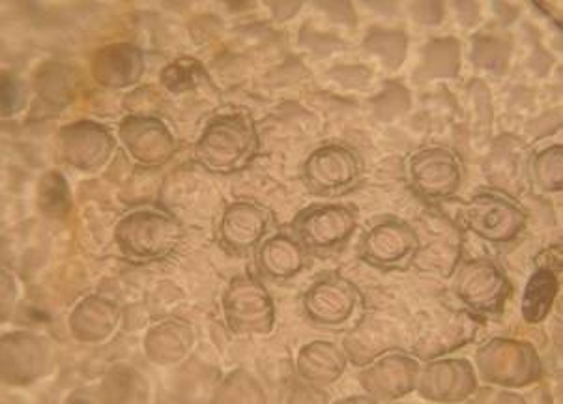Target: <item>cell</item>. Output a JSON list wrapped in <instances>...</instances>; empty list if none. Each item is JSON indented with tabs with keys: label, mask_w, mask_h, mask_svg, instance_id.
Wrapping results in <instances>:
<instances>
[{
	"label": "cell",
	"mask_w": 563,
	"mask_h": 404,
	"mask_svg": "<svg viewBox=\"0 0 563 404\" xmlns=\"http://www.w3.org/2000/svg\"><path fill=\"white\" fill-rule=\"evenodd\" d=\"M261 139L247 111L213 117L195 144V162L212 175H234L255 162Z\"/></svg>",
	"instance_id": "1"
},
{
	"label": "cell",
	"mask_w": 563,
	"mask_h": 404,
	"mask_svg": "<svg viewBox=\"0 0 563 404\" xmlns=\"http://www.w3.org/2000/svg\"><path fill=\"white\" fill-rule=\"evenodd\" d=\"M184 240L180 221L157 206H139L114 227V242L133 264H151L175 255Z\"/></svg>",
	"instance_id": "2"
},
{
	"label": "cell",
	"mask_w": 563,
	"mask_h": 404,
	"mask_svg": "<svg viewBox=\"0 0 563 404\" xmlns=\"http://www.w3.org/2000/svg\"><path fill=\"white\" fill-rule=\"evenodd\" d=\"M477 376L501 387H525L538 382L543 365L530 342L495 337L476 352Z\"/></svg>",
	"instance_id": "3"
},
{
	"label": "cell",
	"mask_w": 563,
	"mask_h": 404,
	"mask_svg": "<svg viewBox=\"0 0 563 404\" xmlns=\"http://www.w3.org/2000/svg\"><path fill=\"white\" fill-rule=\"evenodd\" d=\"M301 178L307 192L317 197L333 199L352 194L363 181L362 157L346 144H322L307 157Z\"/></svg>",
	"instance_id": "4"
},
{
	"label": "cell",
	"mask_w": 563,
	"mask_h": 404,
	"mask_svg": "<svg viewBox=\"0 0 563 404\" xmlns=\"http://www.w3.org/2000/svg\"><path fill=\"white\" fill-rule=\"evenodd\" d=\"M453 294L474 315H500L514 293L511 281L493 259L457 262L451 283Z\"/></svg>",
	"instance_id": "5"
},
{
	"label": "cell",
	"mask_w": 563,
	"mask_h": 404,
	"mask_svg": "<svg viewBox=\"0 0 563 404\" xmlns=\"http://www.w3.org/2000/svg\"><path fill=\"white\" fill-rule=\"evenodd\" d=\"M357 214L346 205L307 206L296 214L290 230L301 248L314 255H330L354 237Z\"/></svg>",
	"instance_id": "6"
},
{
	"label": "cell",
	"mask_w": 563,
	"mask_h": 404,
	"mask_svg": "<svg viewBox=\"0 0 563 404\" xmlns=\"http://www.w3.org/2000/svg\"><path fill=\"white\" fill-rule=\"evenodd\" d=\"M301 307L309 323L339 330L363 312V296L351 280L338 272H325L307 288Z\"/></svg>",
	"instance_id": "7"
},
{
	"label": "cell",
	"mask_w": 563,
	"mask_h": 404,
	"mask_svg": "<svg viewBox=\"0 0 563 404\" xmlns=\"http://www.w3.org/2000/svg\"><path fill=\"white\" fill-rule=\"evenodd\" d=\"M221 305L227 326L236 336H268L274 330V298L253 275L234 277L223 293Z\"/></svg>",
	"instance_id": "8"
},
{
	"label": "cell",
	"mask_w": 563,
	"mask_h": 404,
	"mask_svg": "<svg viewBox=\"0 0 563 404\" xmlns=\"http://www.w3.org/2000/svg\"><path fill=\"white\" fill-rule=\"evenodd\" d=\"M420 251V234L412 225L397 218H386L373 225L357 243V256L383 272L408 270L418 261Z\"/></svg>",
	"instance_id": "9"
},
{
	"label": "cell",
	"mask_w": 563,
	"mask_h": 404,
	"mask_svg": "<svg viewBox=\"0 0 563 404\" xmlns=\"http://www.w3.org/2000/svg\"><path fill=\"white\" fill-rule=\"evenodd\" d=\"M466 229L488 243H509L525 232L528 214L511 197L498 192H483L461 208Z\"/></svg>",
	"instance_id": "10"
},
{
	"label": "cell",
	"mask_w": 563,
	"mask_h": 404,
	"mask_svg": "<svg viewBox=\"0 0 563 404\" xmlns=\"http://www.w3.org/2000/svg\"><path fill=\"white\" fill-rule=\"evenodd\" d=\"M463 176L461 157L448 146H427L408 160L410 186L427 203L451 199L463 184Z\"/></svg>",
	"instance_id": "11"
},
{
	"label": "cell",
	"mask_w": 563,
	"mask_h": 404,
	"mask_svg": "<svg viewBox=\"0 0 563 404\" xmlns=\"http://www.w3.org/2000/svg\"><path fill=\"white\" fill-rule=\"evenodd\" d=\"M420 361L402 350H386L376 354L360 371V384L373 401H397L407 397L418 386Z\"/></svg>",
	"instance_id": "12"
},
{
	"label": "cell",
	"mask_w": 563,
	"mask_h": 404,
	"mask_svg": "<svg viewBox=\"0 0 563 404\" xmlns=\"http://www.w3.org/2000/svg\"><path fill=\"white\" fill-rule=\"evenodd\" d=\"M416 390L432 403H463L477 392L476 368L466 358H437L420 369Z\"/></svg>",
	"instance_id": "13"
},
{
	"label": "cell",
	"mask_w": 563,
	"mask_h": 404,
	"mask_svg": "<svg viewBox=\"0 0 563 404\" xmlns=\"http://www.w3.org/2000/svg\"><path fill=\"white\" fill-rule=\"evenodd\" d=\"M119 139L128 154L146 167H162L176 154V141L167 124L152 114H130L119 125Z\"/></svg>",
	"instance_id": "14"
},
{
	"label": "cell",
	"mask_w": 563,
	"mask_h": 404,
	"mask_svg": "<svg viewBox=\"0 0 563 404\" xmlns=\"http://www.w3.org/2000/svg\"><path fill=\"white\" fill-rule=\"evenodd\" d=\"M274 216L255 200H236L227 206L220 221V240L231 253L245 255L257 251L268 238Z\"/></svg>",
	"instance_id": "15"
},
{
	"label": "cell",
	"mask_w": 563,
	"mask_h": 404,
	"mask_svg": "<svg viewBox=\"0 0 563 404\" xmlns=\"http://www.w3.org/2000/svg\"><path fill=\"white\" fill-rule=\"evenodd\" d=\"M58 144L66 162L82 173L100 171L113 154L114 138L106 125L79 120L58 131Z\"/></svg>",
	"instance_id": "16"
},
{
	"label": "cell",
	"mask_w": 563,
	"mask_h": 404,
	"mask_svg": "<svg viewBox=\"0 0 563 404\" xmlns=\"http://www.w3.org/2000/svg\"><path fill=\"white\" fill-rule=\"evenodd\" d=\"M49 349L42 337L26 331L2 337V380L10 386H26L44 376Z\"/></svg>",
	"instance_id": "17"
},
{
	"label": "cell",
	"mask_w": 563,
	"mask_h": 404,
	"mask_svg": "<svg viewBox=\"0 0 563 404\" xmlns=\"http://www.w3.org/2000/svg\"><path fill=\"white\" fill-rule=\"evenodd\" d=\"M479 317L468 309H448L434 313L431 323H427L426 331L416 345V354L423 358H439L450 354L453 350L468 345L476 337Z\"/></svg>",
	"instance_id": "18"
},
{
	"label": "cell",
	"mask_w": 563,
	"mask_h": 404,
	"mask_svg": "<svg viewBox=\"0 0 563 404\" xmlns=\"http://www.w3.org/2000/svg\"><path fill=\"white\" fill-rule=\"evenodd\" d=\"M530 150L515 135L496 139L485 162L487 181L507 197H517L526 189L530 168Z\"/></svg>",
	"instance_id": "19"
},
{
	"label": "cell",
	"mask_w": 563,
	"mask_h": 404,
	"mask_svg": "<svg viewBox=\"0 0 563 404\" xmlns=\"http://www.w3.org/2000/svg\"><path fill=\"white\" fill-rule=\"evenodd\" d=\"M90 72L101 87H133L141 81L144 74L143 51L124 42L106 45L92 58Z\"/></svg>",
	"instance_id": "20"
},
{
	"label": "cell",
	"mask_w": 563,
	"mask_h": 404,
	"mask_svg": "<svg viewBox=\"0 0 563 404\" xmlns=\"http://www.w3.org/2000/svg\"><path fill=\"white\" fill-rule=\"evenodd\" d=\"M306 266V249L292 232H276L257 248L258 272L272 281H288Z\"/></svg>",
	"instance_id": "21"
},
{
	"label": "cell",
	"mask_w": 563,
	"mask_h": 404,
	"mask_svg": "<svg viewBox=\"0 0 563 404\" xmlns=\"http://www.w3.org/2000/svg\"><path fill=\"white\" fill-rule=\"evenodd\" d=\"M346 371V356L335 342L313 341L298 352L296 374L311 387H325L338 382Z\"/></svg>",
	"instance_id": "22"
},
{
	"label": "cell",
	"mask_w": 563,
	"mask_h": 404,
	"mask_svg": "<svg viewBox=\"0 0 563 404\" xmlns=\"http://www.w3.org/2000/svg\"><path fill=\"white\" fill-rule=\"evenodd\" d=\"M120 324V309L113 302L90 296L77 305L69 317V331L81 342H103L113 336Z\"/></svg>",
	"instance_id": "23"
},
{
	"label": "cell",
	"mask_w": 563,
	"mask_h": 404,
	"mask_svg": "<svg viewBox=\"0 0 563 404\" xmlns=\"http://www.w3.org/2000/svg\"><path fill=\"white\" fill-rule=\"evenodd\" d=\"M195 345L194 328L184 320L169 318L156 324L144 337V354L157 365L184 360Z\"/></svg>",
	"instance_id": "24"
},
{
	"label": "cell",
	"mask_w": 563,
	"mask_h": 404,
	"mask_svg": "<svg viewBox=\"0 0 563 404\" xmlns=\"http://www.w3.org/2000/svg\"><path fill=\"white\" fill-rule=\"evenodd\" d=\"M32 87L44 103L55 109H63L76 100L79 74L68 64L45 63L32 77Z\"/></svg>",
	"instance_id": "25"
},
{
	"label": "cell",
	"mask_w": 563,
	"mask_h": 404,
	"mask_svg": "<svg viewBox=\"0 0 563 404\" xmlns=\"http://www.w3.org/2000/svg\"><path fill=\"white\" fill-rule=\"evenodd\" d=\"M560 281L552 267L539 266L526 283L522 299H520V315L526 324L543 323L552 312L556 302Z\"/></svg>",
	"instance_id": "26"
},
{
	"label": "cell",
	"mask_w": 563,
	"mask_h": 404,
	"mask_svg": "<svg viewBox=\"0 0 563 404\" xmlns=\"http://www.w3.org/2000/svg\"><path fill=\"white\" fill-rule=\"evenodd\" d=\"M421 64L416 77L420 79H451L461 69V42L457 37H434L421 51Z\"/></svg>",
	"instance_id": "27"
},
{
	"label": "cell",
	"mask_w": 563,
	"mask_h": 404,
	"mask_svg": "<svg viewBox=\"0 0 563 404\" xmlns=\"http://www.w3.org/2000/svg\"><path fill=\"white\" fill-rule=\"evenodd\" d=\"M528 176L541 194H558L563 187V146L554 144L530 160Z\"/></svg>",
	"instance_id": "28"
},
{
	"label": "cell",
	"mask_w": 563,
	"mask_h": 404,
	"mask_svg": "<svg viewBox=\"0 0 563 404\" xmlns=\"http://www.w3.org/2000/svg\"><path fill=\"white\" fill-rule=\"evenodd\" d=\"M36 203L44 216L49 219H66L71 211V194L66 178L57 171L45 173L38 182Z\"/></svg>",
	"instance_id": "29"
},
{
	"label": "cell",
	"mask_w": 563,
	"mask_h": 404,
	"mask_svg": "<svg viewBox=\"0 0 563 404\" xmlns=\"http://www.w3.org/2000/svg\"><path fill=\"white\" fill-rule=\"evenodd\" d=\"M363 47L371 55L378 56L388 68L397 69L407 58L408 37L399 29H380L375 26L367 32Z\"/></svg>",
	"instance_id": "30"
},
{
	"label": "cell",
	"mask_w": 563,
	"mask_h": 404,
	"mask_svg": "<svg viewBox=\"0 0 563 404\" xmlns=\"http://www.w3.org/2000/svg\"><path fill=\"white\" fill-rule=\"evenodd\" d=\"M511 45L504 37L479 34L472 40V63L490 74H506Z\"/></svg>",
	"instance_id": "31"
},
{
	"label": "cell",
	"mask_w": 563,
	"mask_h": 404,
	"mask_svg": "<svg viewBox=\"0 0 563 404\" xmlns=\"http://www.w3.org/2000/svg\"><path fill=\"white\" fill-rule=\"evenodd\" d=\"M213 403H264L263 387L247 371L239 369L227 376Z\"/></svg>",
	"instance_id": "32"
},
{
	"label": "cell",
	"mask_w": 563,
	"mask_h": 404,
	"mask_svg": "<svg viewBox=\"0 0 563 404\" xmlns=\"http://www.w3.org/2000/svg\"><path fill=\"white\" fill-rule=\"evenodd\" d=\"M412 106L410 92L407 87H402L401 83L388 81L383 92L373 100V109H375L376 119L389 122V120L401 117Z\"/></svg>",
	"instance_id": "33"
},
{
	"label": "cell",
	"mask_w": 563,
	"mask_h": 404,
	"mask_svg": "<svg viewBox=\"0 0 563 404\" xmlns=\"http://www.w3.org/2000/svg\"><path fill=\"white\" fill-rule=\"evenodd\" d=\"M202 75V66L191 58H180L170 63L159 75V81L169 92H188L195 88L199 77Z\"/></svg>",
	"instance_id": "34"
},
{
	"label": "cell",
	"mask_w": 563,
	"mask_h": 404,
	"mask_svg": "<svg viewBox=\"0 0 563 404\" xmlns=\"http://www.w3.org/2000/svg\"><path fill=\"white\" fill-rule=\"evenodd\" d=\"M26 106V87L15 75H2L0 83V107H2V117H13L23 111Z\"/></svg>",
	"instance_id": "35"
},
{
	"label": "cell",
	"mask_w": 563,
	"mask_h": 404,
	"mask_svg": "<svg viewBox=\"0 0 563 404\" xmlns=\"http://www.w3.org/2000/svg\"><path fill=\"white\" fill-rule=\"evenodd\" d=\"M371 75L373 74L365 66H343V68H335L330 72V77L335 79L339 85L351 88L365 87L371 79Z\"/></svg>",
	"instance_id": "36"
},
{
	"label": "cell",
	"mask_w": 563,
	"mask_h": 404,
	"mask_svg": "<svg viewBox=\"0 0 563 404\" xmlns=\"http://www.w3.org/2000/svg\"><path fill=\"white\" fill-rule=\"evenodd\" d=\"M444 4L442 2H416L412 4V15L421 25H439L444 19Z\"/></svg>",
	"instance_id": "37"
},
{
	"label": "cell",
	"mask_w": 563,
	"mask_h": 404,
	"mask_svg": "<svg viewBox=\"0 0 563 404\" xmlns=\"http://www.w3.org/2000/svg\"><path fill=\"white\" fill-rule=\"evenodd\" d=\"M319 7H322V10L335 23H343V25L349 26H354V23H356V13H354L351 2H320Z\"/></svg>",
	"instance_id": "38"
},
{
	"label": "cell",
	"mask_w": 563,
	"mask_h": 404,
	"mask_svg": "<svg viewBox=\"0 0 563 404\" xmlns=\"http://www.w3.org/2000/svg\"><path fill=\"white\" fill-rule=\"evenodd\" d=\"M268 7L272 8V13L276 15V19L287 21L300 12L301 2H269Z\"/></svg>",
	"instance_id": "39"
},
{
	"label": "cell",
	"mask_w": 563,
	"mask_h": 404,
	"mask_svg": "<svg viewBox=\"0 0 563 404\" xmlns=\"http://www.w3.org/2000/svg\"><path fill=\"white\" fill-rule=\"evenodd\" d=\"M455 7H457L459 15L463 19L464 25L470 26L476 23L477 18H479V4H476V2H457Z\"/></svg>",
	"instance_id": "40"
}]
</instances>
